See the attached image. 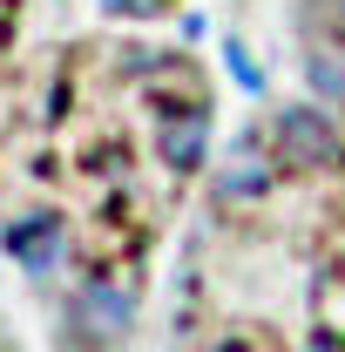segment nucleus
I'll use <instances>...</instances> for the list:
<instances>
[{
  "instance_id": "1",
  "label": "nucleus",
  "mask_w": 345,
  "mask_h": 352,
  "mask_svg": "<svg viewBox=\"0 0 345 352\" xmlns=\"http://www.w3.org/2000/svg\"><path fill=\"white\" fill-rule=\"evenodd\" d=\"M271 142H278V156L291 170H332V163H345V142H339L325 109H278Z\"/></svg>"
},
{
  "instance_id": "2",
  "label": "nucleus",
  "mask_w": 345,
  "mask_h": 352,
  "mask_svg": "<svg viewBox=\"0 0 345 352\" xmlns=\"http://www.w3.org/2000/svg\"><path fill=\"white\" fill-rule=\"evenodd\" d=\"M129 318H135L129 285H109V278H88L82 292H75V305H68V325H82L75 346H109V339H122Z\"/></svg>"
},
{
  "instance_id": "3",
  "label": "nucleus",
  "mask_w": 345,
  "mask_h": 352,
  "mask_svg": "<svg viewBox=\"0 0 345 352\" xmlns=\"http://www.w3.org/2000/svg\"><path fill=\"white\" fill-rule=\"evenodd\" d=\"M156 149L170 170H197L203 149H210V109L190 95V102H163L156 109Z\"/></svg>"
},
{
  "instance_id": "4",
  "label": "nucleus",
  "mask_w": 345,
  "mask_h": 352,
  "mask_svg": "<svg viewBox=\"0 0 345 352\" xmlns=\"http://www.w3.org/2000/svg\"><path fill=\"white\" fill-rule=\"evenodd\" d=\"M0 251L21 264L27 278H47V271L61 264V251H68L61 217H54V210H27V217H14L7 230H0Z\"/></svg>"
},
{
  "instance_id": "5",
  "label": "nucleus",
  "mask_w": 345,
  "mask_h": 352,
  "mask_svg": "<svg viewBox=\"0 0 345 352\" xmlns=\"http://www.w3.org/2000/svg\"><path fill=\"white\" fill-rule=\"evenodd\" d=\"M264 190H271V163L258 156V129H244L237 149H230V163L216 170V197H223V204H251Z\"/></svg>"
},
{
  "instance_id": "6",
  "label": "nucleus",
  "mask_w": 345,
  "mask_h": 352,
  "mask_svg": "<svg viewBox=\"0 0 345 352\" xmlns=\"http://www.w3.org/2000/svg\"><path fill=\"white\" fill-rule=\"evenodd\" d=\"M304 75H311V88H318V95L345 102V68L332 61V54H311V61H304Z\"/></svg>"
},
{
  "instance_id": "7",
  "label": "nucleus",
  "mask_w": 345,
  "mask_h": 352,
  "mask_svg": "<svg viewBox=\"0 0 345 352\" xmlns=\"http://www.w3.org/2000/svg\"><path fill=\"white\" fill-rule=\"evenodd\" d=\"M223 68L237 75V88H251V95H264V75H258V61L244 54V41H223Z\"/></svg>"
},
{
  "instance_id": "8",
  "label": "nucleus",
  "mask_w": 345,
  "mask_h": 352,
  "mask_svg": "<svg viewBox=\"0 0 345 352\" xmlns=\"http://www.w3.org/2000/svg\"><path fill=\"white\" fill-rule=\"evenodd\" d=\"M210 352H251V346H244V339H216Z\"/></svg>"
}]
</instances>
